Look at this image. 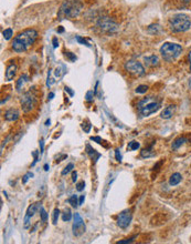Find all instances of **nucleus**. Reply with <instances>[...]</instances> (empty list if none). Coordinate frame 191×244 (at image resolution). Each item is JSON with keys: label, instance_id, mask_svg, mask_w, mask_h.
I'll return each mask as SVG.
<instances>
[{"label": "nucleus", "instance_id": "nucleus-28", "mask_svg": "<svg viewBox=\"0 0 191 244\" xmlns=\"http://www.w3.org/2000/svg\"><path fill=\"white\" fill-rule=\"evenodd\" d=\"M139 147H140V144L136 141H132V142L128 143V149L129 150H137Z\"/></svg>", "mask_w": 191, "mask_h": 244}, {"label": "nucleus", "instance_id": "nucleus-37", "mask_svg": "<svg viewBox=\"0 0 191 244\" xmlns=\"http://www.w3.org/2000/svg\"><path fill=\"white\" fill-rule=\"evenodd\" d=\"M65 57H69V58L71 59V60H72V61H75V60H76V57H75V55H73L71 52H65Z\"/></svg>", "mask_w": 191, "mask_h": 244}, {"label": "nucleus", "instance_id": "nucleus-19", "mask_svg": "<svg viewBox=\"0 0 191 244\" xmlns=\"http://www.w3.org/2000/svg\"><path fill=\"white\" fill-rule=\"evenodd\" d=\"M140 154H141V157H143V158H150V157H152V155H155V152L152 151V145L143 149V150H141Z\"/></svg>", "mask_w": 191, "mask_h": 244}, {"label": "nucleus", "instance_id": "nucleus-16", "mask_svg": "<svg viewBox=\"0 0 191 244\" xmlns=\"http://www.w3.org/2000/svg\"><path fill=\"white\" fill-rule=\"evenodd\" d=\"M181 179H182V177H181L180 173H174V174L170 177V179H169V184L171 186L177 185V184H179V183L181 182Z\"/></svg>", "mask_w": 191, "mask_h": 244}, {"label": "nucleus", "instance_id": "nucleus-6", "mask_svg": "<svg viewBox=\"0 0 191 244\" xmlns=\"http://www.w3.org/2000/svg\"><path fill=\"white\" fill-rule=\"evenodd\" d=\"M97 27L100 28L103 32L108 33V35H113V33L118 31V26L113 19H111L109 17H102L97 21Z\"/></svg>", "mask_w": 191, "mask_h": 244}, {"label": "nucleus", "instance_id": "nucleus-29", "mask_svg": "<svg viewBox=\"0 0 191 244\" xmlns=\"http://www.w3.org/2000/svg\"><path fill=\"white\" fill-rule=\"evenodd\" d=\"M75 39H76V41H78V42H80V43L84 44V46H86V47L91 48V44H90L89 42L86 41V40H85V39H84V38H82V37H78V36Z\"/></svg>", "mask_w": 191, "mask_h": 244}, {"label": "nucleus", "instance_id": "nucleus-10", "mask_svg": "<svg viewBox=\"0 0 191 244\" xmlns=\"http://www.w3.org/2000/svg\"><path fill=\"white\" fill-rule=\"evenodd\" d=\"M130 222H132V213L129 210H125L119 213L118 218H117V225L119 227L126 229L130 224Z\"/></svg>", "mask_w": 191, "mask_h": 244}, {"label": "nucleus", "instance_id": "nucleus-7", "mask_svg": "<svg viewBox=\"0 0 191 244\" xmlns=\"http://www.w3.org/2000/svg\"><path fill=\"white\" fill-rule=\"evenodd\" d=\"M21 105H22V110L25 112H29V111L32 110V108L34 107V103H36V96L33 94V92L28 91L25 93L22 94L21 97Z\"/></svg>", "mask_w": 191, "mask_h": 244}, {"label": "nucleus", "instance_id": "nucleus-1", "mask_svg": "<svg viewBox=\"0 0 191 244\" xmlns=\"http://www.w3.org/2000/svg\"><path fill=\"white\" fill-rule=\"evenodd\" d=\"M36 37H38V32L34 29H27L20 32L12 41V49L16 52H25L31 44L34 43Z\"/></svg>", "mask_w": 191, "mask_h": 244}, {"label": "nucleus", "instance_id": "nucleus-24", "mask_svg": "<svg viewBox=\"0 0 191 244\" xmlns=\"http://www.w3.org/2000/svg\"><path fill=\"white\" fill-rule=\"evenodd\" d=\"M2 35H3V38L6 39V40H10V39H11V37H12V35H13V32H12V29L8 28V29H6V30H3Z\"/></svg>", "mask_w": 191, "mask_h": 244}, {"label": "nucleus", "instance_id": "nucleus-25", "mask_svg": "<svg viewBox=\"0 0 191 244\" xmlns=\"http://www.w3.org/2000/svg\"><path fill=\"white\" fill-rule=\"evenodd\" d=\"M73 169H74V164L73 163H69L65 168H64V170L62 171V175H67V173H70L71 171H73Z\"/></svg>", "mask_w": 191, "mask_h": 244}, {"label": "nucleus", "instance_id": "nucleus-39", "mask_svg": "<svg viewBox=\"0 0 191 244\" xmlns=\"http://www.w3.org/2000/svg\"><path fill=\"white\" fill-rule=\"evenodd\" d=\"M40 147H41V151L40 152H43V150H44V141H43V139H41L40 140Z\"/></svg>", "mask_w": 191, "mask_h": 244}, {"label": "nucleus", "instance_id": "nucleus-38", "mask_svg": "<svg viewBox=\"0 0 191 244\" xmlns=\"http://www.w3.org/2000/svg\"><path fill=\"white\" fill-rule=\"evenodd\" d=\"M52 43H53V48H54V49H55V48H58L59 41H58V38H56V37H54V38L52 39Z\"/></svg>", "mask_w": 191, "mask_h": 244}, {"label": "nucleus", "instance_id": "nucleus-3", "mask_svg": "<svg viewBox=\"0 0 191 244\" xmlns=\"http://www.w3.org/2000/svg\"><path fill=\"white\" fill-rule=\"evenodd\" d=\"M160 104H161L160 100H158L157 98L147 97L139 101L138 104H137V108H138L140 116H148L150 114L157 112L159 110V108H160Z\"/></svg>", "mask_w": 191, "mask_h": 244}, {"label": "nucleus", "instance_id": "nucleus-27", "mask_svg": "<svg viewBox=\"0 0 191 244\" xmlns=\"http://www.w3.org/2000/svg\"><path fill=\"white\" fill-rule=\"evenodd\" d=\"M40 215H41V221L45 222L48 220V213L45 212V210L42 206H40Z\"/></svg>", "mask_w": 191, "mask_h": 244}, {"label": "nucleus", "instance_id": "nucleus-9", "mask_svg": "<svg viewBox=\"0 0 191 244\" xmlns=\"http://www.w3.org/2000/svg\"><path fill=\"white\" fill-rule=\"evenodd\" d=\"M72 230H73V234H74L75 236L82 235L86 230L83 219H82V216H81L78 213L74 214V222H73Z\"/></svg>", "mask_w": 191, "mask_h": 244}, {"label": "nucleus", "instance_id": "nucleus-4", "mask_svg": "<svg viewBox=\"0 0 191 244\" xmlns=\"http://www.w3.org/2000/svg\"><path fill=\"white\" fill-rule=\"evenodd\" d=\"M182 52V47L178 43L165 42L160 47V53L162 58L168 62H172L179 57Z\"/></svg>", "mask_w": 191, "mask_h": 244}, {"label": "nucleus", "instance_id": "nucleus-18", "mask_svg": "<svg viewBox=\"0 0 191 244\" xmlns=\"http://www.w3.org/2000/svg\"><path fill=\"white\" fill-rule=\"evenodd\" d=\"M86 150H87V153L91 155V158L94 160V162H96V161L100 159L101 154H100V153H97L94 149H92L91 145H89V144H87V145H86Z\"/></svg>", "mask_w": 191, "mask_h": 244}, {"label": "nucleus", "instance_id": "nucleus-17", "mask_svg": "<svg viewBox=\"0 0 191 244\" xmlns=\"http://www.w3.org/2000/svg\"><path fill=\"white\" fill-rule=\"evenodd\" d=\"M29 81V78L27 75H22L21 77L19 78V80L17 81V84H16V88H17L18 91H20L21 89H22V87L25 86V82H28Z\"/></svg>", "mask_w": 191, "mask_h": 244}, {"label": "nucleus", "instance_id": "nucleus-2", "mask_svg": "<svg viewBox=\"0 0 191 244\" xmlns=\"http://www.w3.org/2000/svg\"><path fill=\"white\" fill-rule=\"evenodd\" d=\"M82 7L83 5L80 0H65L58 11L59 20H63L67 18L72 19L78 17L82 10Z\"/></svg>", "mask_w": 191, "mask_h": 244}, {"label": "nucleus", "instance_id": "nucleus-21", "mask_svg": "<svg viewBox=\"0 0 191 244\" xmlns=\"http://www.w3.org/2000/svg\"><path fill=\"white\" fill-rule=\"evenodd\" d=\"M72 219V213H71V211L70 210H65L62 214V220L64 222H69L70 220Z\"/></svg>", "mask_w": 191, "mask_h": 244}, {"label": "nucleus", "instance_id": "nucleus-43", "mask_svg": "<svg viewBox=\"0 0 191 244\" xmlns=\"http://www.w3.org/2000/svg\"><path fill=\"white\" fill-rule=\"evenodd\" d=\"M65 158H67V155L63 154V155H62V157H61V158H59L58 160H56V163H60V162H61V161H62V159H65Z\"/></svg>", "mask_w": 191, "mask_h": 244}, {"label": "nucleus", "instance_id": "nucleus-15", "mask_svg": "<svg viewBox=\"0 0 191 244\" xmlns=\"http://www.w3.org/2000/svg\"><path fill=\"white\" fill-rule=\"evenodd\" d=\"M145 62H146L147 66L150 67H157L159 64V59H158L157 55H151L149 57H145Z\"/></svg>", "mask_w": 191, "mask_h": 244}, {"label": "nucleus", "instance_id": "nucleus-8", "mask_svg": "<svg viewBox=\"0 0 191 244\" xmlns=\"http://www.w3.org/2000/svg\"><path fill=\"white\" fill-rule=\"evenodd\" d=\"M125 69L126 71H128L129 73H133L135 75H145V68L144 66L138 62V61L135 60H130L127 61L125 63Z\"/></svg>", "mask_w": 191, "mask_h": 244}, {"label": "nucleus", "instance_id": "nucleus-34", "mask_svg": "<svg viewBox=\"0 0 191 244\" xmlns=\"http://www.w3.org/2000/svg\"><path fill=\"white\" fill-rule=\"evenodd\" d=\"M86 101H89V102H91L92 100H93V91H89L87 93H86Z\"/></svg>", "mask_w": 191, "mask_h": 244}, {"label": "nucleus", "instance_id": "nucleus-13", "mask_svg": "<svg viewBox=\"0 0 191 244\" xmlns=\"http://www.w3.org/2000/svg\"><path fill=\"white\" fill-rule=\"evenodd\" d=\"M16 72H17V66L14 63H10L8 67H7L6 70V79L8 81H11L12 79L16 75Z\"/></svg>", "mask_w": 191, "mask_h": 244}, {"label": "nucleus", "instance_id": "nucleus-30", "mask_svg": "<svg viewBox=\"0 0 191 244\" xmlns=\"http://www.w3.org/2000/svg\"><path fill=\"white\" fill-rule=\"evenodd\" d=\"M33 177V173H31V172L25 173V174L23 175V177H22V183H23V184H25V183L28 182L29 179H30V177Z\"/></svg>", "mask_w": 191, "mask_h": 244}, {"label": "nucleus", "instance_id": "nucleus-42", "mask_svg": "<svg viewBox=\"0 0 191 244\" xmlns=\"http://www.w3.org/2000/svg\"><path fill=\"white\" fill-rule=\"evenodd\" d=\"M64 89H65V91H67V92H69L71 97H72L73 94H74V93H73V91H72V90H71V89L69 88V87H65V88H64Z\"/></svg>", "mask_w": 191, "mask_h": 244}, {"label": "nucleus", "instance_id": "nucleus-32", "mask_svg": "<svg viewBox=\"0 0 191 244\" xmlns=\"http://www.w3.org/2000/svg\"><path fill=\"white\" fill-rule=\"evenodd\" d=\"M82 128H83V130L85 131L86 133H89L90 132V130H91V124H90V122H87L86 124H82Z\"/></svg>", "mask_w": 191, "mask_h": 244}, {"label": "nucleus", "instance_id": "nucleus-12", "mask_svg": "<svg viewBox=\"0 0 191 244\" xmlns=\"http://www.w3.org/2000/svg\"><path fill=\"white\" fill-rule=\"evenodd\" d=\"M5 118H6L7 121H17L19 119V112L16 109H9L5 113Z\"/></svg>", "mask_w": 191, "mask_h": 244}, {"label": "nucleus", "instance_id": "nucleus-23", "mask_svg": "<svg viewBox=\"0 0 191 244\" xmlns=\"http://www.w3.org/2000/svg\"><path fill=\"white\" fill-rule=\"evenodd\" d=\"M69 203L72 205L73 208H76L78 205V195H71V197L69 199Z\"/></svg>", "mask_w": 191, "mask_h": 244}, {"label": "nucleus", "instance_id": "nucleus-31", "mask_svg": "<svg viewBox=\"0 0 191 244\" xmlns=\"http://www.w3.org/2000/svg\"><path fill=\"white\" fill-rule=\"evenodd\" d=\"M85 188V183H84V181H81V182H78V184H76V190L78 191H83V189Z\"/></svg>", "mask_w": 191, "mask_h": 244}, {"label": "nucleus", "instance_id": "nucleus-48", "mask_svg": "<svg viewBox=\"0 0 191 244\" xmlns=\"http://www.w3.org/2000/svg\"><path fill=\"white\" fill-rule=\"evenodd\" d=\"M58 31H59V32H63V28H60Z\"/></svg>", "mask_w": 191, "mask_h": 244}, {"label": "nucleus", "instance_id": "nucleus-41", "mask_svg": "<svg viewBox=\"0 0 191 244\" xmlns=\"http://www.w3.org/2000/svg\"><path fill=\"white\" fill-rule=\"evenodd\" d=\"M84 200H85V197H84V195H81L80 200H78V205H82V204H83Z\"/></svg>", "mask_w": 191, "mask_h": 244}, {"label": "nucleus", "instance_id": "nucleus-5", "mask_svg": "<svg viewBox=\"0 0 191 244\" xmlns=\"http://www.w3.org/2000/svg\"><path fill=\"white\" fill-rule=\"evenodd\" d=\"M169 26L174 32H185L191 27V21L187 14H176L169 20Z\"/></svg>", "mask_w": 191, "mask_h": 244}, {"label": "nucleus", "instance_id": "nucleus-45", "mask_svg": "<svg viewBox=\"0 0 191 244\" xmlns=\"http://www.w3.org/2000/svg\"><path fill=\"white\" fill-rule=\"evenodd\" d=\"M53 97H54V93H53V92H51L50 94H49V99H53Z\"/></svg>", "mask_w": 191, "mask_h": 244}, {"label": "nucleus", "instance_id": "nucleus-20", "mask_svg": "<svg viewBox=\"0 0 191 244\" xmlns=\"http://www.w3.org/2000/svg\"><path fill=\"white\" fill-rule=\"evenodd\" d=\"M188 140L185 138H183V136H180V138H177L176 140H174V142H172V149H178V148L180 147V145H182L185 142H187Z\"/></svg>", "mask_w": 191, "mask_h": 244}, {"label": "nucleus", "instance_id": "nucleus-35", "mask_svg": "<svg viewBox=\"0 0 191 244\" xmlns=\"http://www.w3.org/2000/svg\"><path fill=\"white\" fill-rule=\"evenodd\" d=\"M38 154H39V152H38V151H34V152L32 153V155L34 157V160H33V162H32V164H31V166H34V165H36V161H38Z\"/></svg>", "mask_w": 191, "mask_h": 244}, {"label": "nucleus", "instance_id": "nucleus-46", "mask_svg": "<svg viewBox=\"0 0 191 244\" xmlns=\"http://www.w3.org/2000/svg\"><path fill=\"white\" fill-rule=\"evenodd\" d=\"M50 123H51L50 120H47V122H45V125H47V127H49V125H50Z\"/></svg>", "mask_w": 191, "mask_h": 244}, {"label": "nucleus", "instance_id": "nucleus-33", "mask_svg": "<svg viewBox=\"0 0 191 244\" xmlns=\"http://www.w3.org/2000/svg\"><path fill=\"white\" fill-rule=\"evenodd\" d=\"M115 158H116V160L118 161V162L122 161V154H120V152H119L118 149L115 150Z\"/></svg>", "mask_w": 191, "mask_h": 244}, {"label": "nucleus", "instance_id": "nucleus-22", "mask_svg": "<svg viewBox=\"0 0 191 244\" xmlns=\"http://www.w3.org/2000/svg\"><path fill=\"white\" fill-rule=\"evenodd\" d=\"M59 216H60V211H59V209H54V211H53L52 213V223L54 225L58 223Z\"/></svg>", "mask_w": 191, "mask_h": 244}, {"label": "nucleus", "instance_id": "nucleus-11", "mask_svg": "<svg viewBox=\"0 0 191 244\" xmlns=\"http://www.w3.org/2000/svg\"><path fill=\"white\" fill-rule=\"evenodd\" d=\"M40 206H41L40 203H33V204H31L28 208L27 213H25V229L29 226V221L31 220V218L36 214V211L40 210Z\"/></svg>", "mask_w": 191, "mask_h": 244}, {"label": "nucleus", "instance_id": "nucleus-47", "mask_svg": "<svg viewBox=\"0 0 191 244\" xmlns=\"http://www.w3.org/2000/svg\"><path fill=\"white\" fill-rule=\"evenodd\" d=\"M44 170H45V171H48V170H49V165H48V164H44Z\"/></svg>", "mask_w": 191, "mask_h": 244}, {"label": "nucleus", "instance_id": "nucleus-44", "mask_svg": "<svg viewBox=\"0 0 191 244\" xmlns=\"http://www.w3.org/2000/svg\"><path fill=\"white\" fill-rule=\"evenodd\" d=\"M189 62H190V71H191V51L189 52Z\"/></svg>", "mask_w": 191, "mask_h": 244}, {"label": "nucleus", "instance_id": "nucleus-26", "mask_svg": "<svg viewBox=\"0 0 191 244\" xmlns=\"http://www.w3.org/2000/svg\"><path fill=\"white\" fill-rule=\"evenodd\" d=\"M147 90H148V87L147 86H144V84H141V86H138L137 88H136V93H146Z\"/></svg>", "mask_w": 191, "mask_h": 244}, {"label": "nucleus", "instance_id": "nucleus-40", "mask_svg": "<svg viewBox=\"0 0 191 244\" xmlns=\"http://www.w3.org/2000/svg\"><path fill=\"white\" fill-rule=\"evenodd\" d=\"M76 179H78V173H76L75 171H73L72 172V181H73V182H75V181H76Z\"/></svg>", "mask_w": 191, "mask_h": 244}, {"label": "nucleus", "instance_id": "nucleus-14", "mask_svg": "<svg viewBox=\"0 0 191 244\" xmlns=\"http://www.w3.org/2000/svg\"><path fill=\"white\" fill-rule=\"evenodd\" d=\"M174 110H176V107L174 105H168L167 108H165L161 112L160 116L162 119H170L174 113Z\"/></svg>", "mask_w": 191, "mask_h": 244}, {"label": "nucleus", "instance_id": "nucleus-36", "mask_svg": "<svg viewBox=\"0 0 191 244\" xmlns=\"http://www.w3.org/2000/svg\"><path fill=\"white\" fill-rule=\"evenodd\" d=\"M136 236H134V238H128V240H124V241H118L117 243L118 244H123V243H132V242L134 241V238H135Z\"/></svg>", "mask_w": 191, "mask_h": 244}]
</instances>
